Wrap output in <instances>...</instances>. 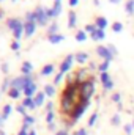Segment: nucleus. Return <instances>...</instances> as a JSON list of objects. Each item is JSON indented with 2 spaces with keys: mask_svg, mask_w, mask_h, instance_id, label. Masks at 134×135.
<instances>
[{
  "mask_svg": "<svg viewBox=\"0 0 134 135\" xmlns=\"http://www.w3.org/2000/svg\"><path fill=\"white\" fill-rule=\"evenodd\" d=\"M62 96H66L71 101H74L77 105L82 102V91H81V83H74V85H66Z\"/></svg>",
  "mask_w": 134,
  "mask_h": 135,
  "instance_id": "f257e3e1",
  "label": "nucleus"
},
{
  "mask_svg": "<svg viewBox=\"0 0 134 135\" xmlns=\"http://www.w3.org/2000/svg\"><path fill=\"white\" fill-rule=\"evenodd\" d=\"M76 107H77V104L74 101H71L66 96H62V99H60V110H62V115L63 116H69L71 118V115L74 113Z\"/></svg>",
  "mask_w": 134,
  "mask_h": 135,
  "instance_id": "f03ea898",
  "label": "nucleus"
},
{
  "mask_svg": "<svg viewBox=\"0 0 134 135\" xmlns=\"http://www.w3.org/2000/svg\"><path fill=\"white\" fill-rule=\"evenodd\" d=\"M81 91H82V101L90 102L92 96L95 94V79L93 80H88L85 83L81 85Z\"/></svg>",
  "mask_w": 134,
  "mask_h": 135,
  "instance_id": "7ed1b4c3",
  "label": "nucleus"
},
{
  "mask_svg": "<svg viewBox=\"0 0 134 135\" xmlns=\"http://www.w3.org/2000/svg\"><path fill=\"white\" fill-rule=\"evenodd\" d=\"M76 74H77V82L81 85L88 82V80H93V71L90 68H81L76 71Z\"/></svg>",
  "mask_w": 134,
  "mask_h": 135,
  "instance_id": "20e7f679",
  "label": "nucleus"
},
{
  "mask_svg": "<svg viewBox=\"0 0 134 135\" xmlns=\"http://www.w3.org/2000/svg\"><path fill=\"white\" fill-rule=\"evenodd\" d=\"M35 13H36V24L38 25H47V22H49V16H47V9L46 8H43V6H38L36 9H35Z\"/></svg>",
  "mask_w": 134,
  "mask_h": 135,
  "instance_id": "39448f33",
  "label": "nucleus"
},
{
  "mask_svg": "<svg viewBox=\"0 0 134 135\" xmlns=\"http://www.w3.org/2000/svg\"><path fill=\"white\" fill-rule=\"evenodd\" d=\"M88 105H90V102H87V101H82L77 107H76V110H74V113L71 115V119H74L76 123H77V119L85 113V110L88 108Z\"/></svg>",
  "mask_w": 134,
  "mask_h": 135,
  "instance_id": "423d86ee",
  "label": "nucleus"
},
{
  "mask_svg": "<svg viewBox=\"0 0 134 135\" xmlns=\"http://www.w3.org/2000/svg\"><path fill=\"white\" fill-rule=\"evenodd\" d=\"M74 60H76V57H74V55H68V57H65V60H63V61H62V65H60L59 72H60V74H63V75H65L66 72H69Z\"/></svg>",
  "mask_w": 134,
  "mask_h": 135,
  "instance_id": "0eeeda50",
  "label": "nucleus"
},
{
  "mask_svg": "<svg viewBox=\"0 0 134 135\" xmlns=\"http://www.w3.org/2000/svg\"><path fill=\"white\" fill-rule=\"evenodd\" d=\"M96 54L100 55L104 61H112V58H114V55L110 54V50L107 49V46H98L96 47Z\"/></svg>",
  "mask_w": 134,
  "mask_h": 135,
  "instance_id": "6e6552de",
  "label": "nucleus"
},
{
  "mask_svg": "<svg viewBox=\"0 0 134 135\" xmlns=\"http://www.w3.org/2000/svg\"><path fill=\"white\" fill-rule=\"evenodd\" d=\"M101 83H102L104 90H107V91L114 88V82H112V79H110L109 72H101Z\"/></svg>",
  "mask_w": 134,
  "mask_h": 135,
  "instance_id": "1a4fd4ad",
  "label": "nucleus"
},
{
  "mask_svg": "<svg viewBox=\"0 0 134 135\" xmlns=\"http://www.w3.org/2000/svg\"><path fill=\"white\" fill-rule=\"evenodd\" d=\"M24 94H25V98H35L36 96V83H35L33 80L29 82L27 88L24 90Z\"/></svg>",
  "mask_w": 134,
  "mask_h": 135,
  "instance_id": "9d476101",
  "label": "nucleus"
},
{
  "mask_svg": "<svg viewBox=\"0 0 134 135\" xmlns=\"http://www.w3.org/2000/svg\"><path fill=\"white\" fill-rule=\"evenodd\" d=\"M24 30H25V35L27 36H32L36 30V22H25L24 24Z\"/></svg>",
  "mask_w": 134,
  "mask_h": 135,
  "instance_id": "9b49d317",
  "label": "nucleus"
},
{
  "mask_svg": "<svg viewBox=\"0 0 134 135\" xmlns=\"http://www.w3.org/2000/svg\"><path fill=\"white\" fill-rule=\"evenodd\" d=\"M13 35H14V39H17V41L21 39V36H22V35H25V30H24V24H22V22H19V25H17V27L13 30Z\"/></svg>",
  "mask_w": 134,
  "mask_h": 135,
  "instance_id": "f8f14e48",
  "label": "nucleus"
},
{
  "mask_svg": "<svg viewBox=\"0 0 134 135\" xmlns=\"http://www.w3.org/2000/svg\"><path fill=\"white\" fill-rule=\"evenodd\" d=\"M21 69H22L24 75H32V74H33V65H32L30 61H24L22 66H21Z\"/></svg>",
  "mask_w": 134,
  "mask_h": 135,
  "instance_id": "ddd939ff",
  "label": "nucleus"
},
{
  "mask_svg": "<svg viewBox=\"0 0 134 135\" xmlns=\"http://www.w3.org/2000/svg\"><path fill=\"white\" fill-rule=\"evenodd\" d=\"M47 39H49V42L51 44H59V42H62L63 39H65V36L60 33H55V35H47Z\"/></svg>",
  "mask_w": 134,
  "mask_h": 135,
  "instance_id": "4468645a",
  "label": "nucleus"
},
{
  "mask_svg": "<svg viewBox=\"0 0 134 135\" xmlns=\"http://www.w3.org/2000/svg\"><path fill=\"white\" fill-rule=\"evenodd\" d=\"M76 24H77V16H76L74 11H69V13H68V27H69V28H74Z\"/></svg>",
  "mask_w": 134,
  "mask_h": 135,
  "instance_id": "2eb2a0df",
  "label": "nucleus"
},
{
  "mask_svg": "<svg viewBox=\"0 0 134 135\" xmlns=\"http://www.w3.org/2000/svg\"><path fill=\"white\" fill-rule=\"evenodd\" d=\"M92 36V39H95V41H102L104 38H106V32L104 30H101V28H96L93 33L90 35Z\"/></svg>",
  "mask_w": 134,
  "mask_h": 135,
  "instance_id": "dca6fc26",
  "label": "nucleus"
},
{
  "mask_svg": "<svg viewBox=\"0 0 134 135\" xmlns=\"http://www.w3.org/2000/svg\"><path fill=\"white\" fill-rule=\"evenodd\" d=\"M107 19L106 17H102V16H100V17H96V21H95V25H96V28H101V30H106V27H107Z\"/></svg>",
  "mask_w": 134,
  "mask_h": 135,
  "instance_id": "f3484780",
  "label": "nucleus"
},
{
  "mask_svg": "<svg viewBox=\"0 0 134 135\" xmlns=\"http://www.w3.org/2000/svg\"><path fill=\"white\" fill-rule=\"evenodd\" d=\"M74 57H76V61H77L79 65H84V63L88 61V54H85V52H79V54H76Z\"/></svg>",
  "mask_w": 134,
  "mask_h": 135,
  "instance_id": "a211bd4d",
  "label": "nucleus"
},
{
  "mask_svg": "<svg viewBox=\"0 0 134 135\" xmlns=\"http://www.w3.org/2000/svg\"><path fill=\"white\" fill-rule=\"evenodd\" d=\"M11 112H13V105H10V104H5V107L2 108V118H3V121L10 118Z\"/></svg>",
  "mask_w": 134,
  "mask_h": 135,
  "instance_id": "6ab92c4d",
  "label": "nucleus"
},
{
  "mask_svg": "<svg viewBox=\"0 0 134 135\" xmlns=\"http://www.w3.org/2000/svg\"><path fill=\"white\" fill-rule=\"evenodd\" d=\"M33 99H35L36 107H41V105L44 104V99H46V93H44V91H39V93H36V96H35Z\"/></svg>",
  "mask_w": 134,
  "mask_h": 135,
  "instance_id": "aec40b11",
  "label": "nucleus"
},
{
  "mask_svg": "<svg viewBox=\"0 0 134 135\" xmlns=\"http://www.w3.org/2000/svg\"><path fill=\"white\" fill-rule=\"evenodd\" d=\"M22 105H24L25 108H30V110L36 108V104H35V99H33V98H25V99L22 101Z\"/></svg>",
  "mask_w": 134,
  "mask_h": 135,
  "instance_id": "412c9836",
  "label": "nucleus"
},
{
  "mask_svg": "<svg viewBox=\"0 0 134 135\" xmlns=\"http://www.w3.org/2000/svg\"><path fill=\"white\" fill-rule=\"evenodd\" d=\"M19 19H16V17H11V19H8V22H6V27L10 28V30H14L17 25H19Z\"/></svg>",
  "mask_w": 134,
  "mask_h": 135,
  "instance_id": "4be33fe9",
  "label": "nucleus"
},
{
  "mask_svg": "<svg viewBox=\"0 0 134 135\" xmlns=\"http://www.w3.org/2000/svg\"><path fill=\"white\" fill-rule=\"evenodd\" d=\"M43 91H44L46 96H49V98L55 96V86H54V85H44V90H43Z\"/></svg>",
  "mask_w": 134,
  "mask_h": 135,
  "instance_id": "5701e85b",
  "label": "nucleus"
},
{
  "mask_svg": "<svg viewBox=\"0 0 134 135\" xmlns=\"http://www.w3.org/2000/svg\"><path fill=\"white\" fill-rule=\"evenodd\" d=\"M54 69H55V66L49 63V65L43 66V69H41V75H49V74H52V72H54Z\"/></svg>",
  "mask_w": 134,
  "mask_h": 135,
  "instance_id": "b1692460",
  "label": "nucleus"
},
{
  "mask_svg": "<svg viewBox=\"0 0 134 135\" xmlns=\"http://www.w3.org/2000/svg\"><path fill=\"white\" fill-rule=\"evenodd\" d=\"M52 13H54V17H57V16L62 13V3H60V2H54V8H52Z\"/></svg>",
  "mask_w": 134,
  "mask_h": 135,
  "instance_id": "393cba45",
  "label": "nucleus"
},
{
  "mask_svg": "<svg viewBox=\"0 0 134 135\" xmlns=\"http://www.w3.org/2000/svg\"><path fill=\"white\" fill-rule=\"evenodd\" d=\"M125 11H126L128 14H133L134 13V0H128V2H126V5H125Z\"/></svg>",
  "mask_w": 134,
  "mask_h": 135,
  "instance_id": "a878e982",
  "label": "nucleus"
},
{
  "mask_svg": "<svg viewBox=\"0 0 134 135\" xmlns=\"http://www.w3.org/2000/svg\"><path fill=\"white\" fill-rule=\"evenodd\" d=\"M57 32H59V24L57 22H52L49 25V28H47V35H55Z\"/></svg>",
  "mask_w": 134,
  "mask_h": 135,
  "instance_id": "bb28decb",
  "label": "nucleus"
},
{
  "mask_svg": "<svg viewBox=\"0 0 134 135\" xmlns=\"http://www.w3.org/2000/svg\"><path fill=\"white\" fill-rule=\"evenodd\" d=\"M8 96H10L11 99H17V98L21 96V91H19V90H16V88H11V90L8 91Z\"/></svg>",
  "mask_w": 134,
  "mask_h": 135,
  "instance_id": "cd10ccee",
  "label": "nucleus"
},
{
  "mask_svg": "<svg viewBox=\"0 0 134 135\" xmlns=\"http://www.w3.org/2000/svg\"><path fill=\"white\" fill-rule=\"evenodd\" d=\"M85 39H87V32L85 30H81V32L76 33V41L81 42V41H85Z\"/></svg>",
  "mask_w": 134,
  "mask_h": 135,
  "instance_id": "c85d7f7f",
  "label": "nucleus"
},
{
  "mask_svg": "<svg viewBox=\"0 0 134 135\" xmlns=\"http://www.w3.org/2000/svg\"><path fill=\"white\" fill-rule=\"evenodd\" d=\"M122 30H123V24H122V22H114V24H112V32L120 33Z\"/></svg>",
  "mask_w": 134,
  "mask_h": 135,
  "instance_id": "c756f323",
  "label": "nucleus"
},
{
  "mask_svg": "<svg viewBox=\"0 0 134 135\" xmlns=\"http://www.w3.org/2000/svg\"><path fill=\"white\" fill-rule=\"evenodd\" d=\"M11 82H13V80L5 79V82L2 83V91H10V90H11Z\"/></svg>",
  "mask_w": 134,
  "mask_h": 135,
  "instance_id": "7c9ffc66",
  "label": "nucleus"
},
{
  "mask_svg": "<svg viewBox=\"0 0 134 135\" xmlns=\"http://www.w3.org/2000/svg\"><path fill=\"white\" fill-rule=\"evenodd\" d=\"M33 123H35V118H33V116H30V115H25V116H24V124L32 126Z\"/></svg>",
  "mask_w": 134,
  "mask_h": 135,
  "instance_id": "2f4dec72",
  "label": "nucleus"
},
{
  "mask_svg": "<svg viewBox=\"0 0 134 135\" xmlns=\"http://www.w3.org/2000/svg\"><path fill=\"white\" fill-rule=\"evenodd\" d=\"M109 65H110V61H102L100 66H98V69H100L101 72H107V69H109Z\"/></svg>",
  "mask_w": 134,
  "mask_h": 135,
  "instance_id": "473e14b6",
  "label": "nucleus"
},
{
  "mask_svg": "<svg viewBox=\"0 0 134 135\" xmlns=\"http://www.w3.org/2000/svg\"><path fill=\"white\" fill-rule=\"evenodd\" d=\"M16 110H17V113H19V115H22V116H25V115H27V108H25L24 105H17V107H16Z\"/></svg>",
  "mask_w": 134,
  "mask_h": 135,
  "instance_id": "72a5a7b5",
  "label": "nucleus"
},
{
  "mask_svg": "<svg viewBox=\"0 0 134 135\" xmlns=\"http://www.w3.org/2000/svg\"><path fill=\"white\" fill-rule=\"evenodd\" d=\"M54 118H55L54 112H49V113L46 115V121H47V124H52V123H54Z\"/></svg>",
  "mask_w": 134,
  "mask_h": 135,
  "instance_id": "f704fd0d",
  "label": "nucleus"
},
{
  "mask_svg": "<svg viewBox=\"0 0 134 135\" xmlns=\"http://www.w3.org/2000/svg\"><path fill=\"white\" fill-rule=\"evenodd\" d=\"M123 129H125V134H126V135H131L134 132L133 124H125V127H123Z\"/></svg>",
  "mask_w": 134,
  "mask_h": 135,
  "instance_id": "c9c22d12",
  "label": "nucleus"
},
{
  "mask_svg": "<svg viewBox=\"0 0 134 135\" xmlns=\"http://www.w3.org/2000/svg\"><path fill=\"white\" fill-rule=\"evenodd\" d=\"M96 119H98V113H93V115L90 116V119H88V126H95Z\"/></svg>",
  "mask_w": 134,
  "mask_h": 135,
  "instance_id": "e433bc0d",
  "label": "nucleus"
},
{
  "mask_svg": "<svg viewBox=\"0 0 134 135\" xmlns=\"http://www.w3.org/2000/svg\"><path fill=\"white\" fill-rule=\"evenodd\" d=\"M84 30H85V32H88V33L92 35L95 30H96V25H95V24H93V25H92V24H88V25H85V28H84Z\"/></svg>",
  "mask_w": 134,
  "mask_h": 135,
  "instance_id": "4c0bfd02",
  "label": "nucleus"
},
{
  "mask_svg": "<svg viewBox=\"0 0 134 135\" xmlns=\"http://www.w3.org/2000/svg\"><path fill=\"white\" fill-rule=\"evenodd\" d=\"M11 49H13V50H19V49H21V42H19L17 39H14V41L11 42Z\"/></svg>",
  "mask_w": 134,
  "mask_h": 135,
  "instance_id": "58836bf2",
  "label": "nucleus"
},
{
  "mask_svg": "<svg viewBox=\"0 0 134 135\" xmlns=\"http://www.w3.org/2000/svg\"><path fill=\"white\" fill-rule=\"evenodd\" d=\"M110 123H112L114 126H118V124H120V115H114L112 119H110Z\"/></svg>",
  "mask_w": 134,
  "mask_h": 135,
  "instance_id": "ea45409f",
  "label": "nucleus"
},
{
  "mask_svg": "<svg viewBox=\"0 0 134 135\" xmlns=\"http://www.w3.org/2000/svg\"><path fill=\"white\" fill-rule=\"evenodd\" d=\"M112 101H114V102H118V104H120V102H122V94H120V93H115V94H112Z\"/></svg>",
  "mask_w": 134,
  "mask_h": 135,
  "instance_id": "a19ab883",
  "label": "nucleus"
},
{
  "mask_svg": "<svg viewBox=\"0 0 134 135\" xmlns=\"http://www.w3.org/2000/svg\"><path fill=\"white\" fill-rule=\"evenodd\" d=\"M62 79H63V74H60V72H59V74L55 75V79H54V83H55V85H59V83L62 82Z\"/></svg>",
  "mask_w": 134,
  "mask_h": 135,
  "instance_id": "79ce46f5",
  "label": "nucleus"
},
{
  "mask_svg": "<svg viewBox=\"0 0 134 135\" xmlns=\"http://www.w3.org/2000/svg\"><path fill=\"white\" fill-rule=\"evenodd\" d=\"M107 49H109V50H110V54H112V55H114V57H115V55H117V54H118V52H117V49H115V47H114V46H112V44H107Z\"/></svg>",
  "mask_w": 134,
  "mask_h": 135,
  "instance_id": "37998d69",
  "label": "nucleus"
},
{
  "mask_svg": "<svg viewBox=\"0 0 134 135\" xmlns=\"http://www.w3.org/2000/svg\"><path fill=\"white\" fill-rule=\"evenodd\" d=\"M46 110H47V113L49 112H54V102H47L46 104Z\"/></svg>",
  "mask_w": 134,
  "mask_h": 135,
  "instance_id": "c03bdc74",
  "label": "nucleus"
},
{
  "mask_svg": "<svg viewBox=\"0 0 134 135\" xmlns=\"http://www.w3.org/2000/svg\"><path fill=\"white\" fill-rule=\"evenodd\" d=\"M74 135H88V132H87V129H79Z\"/></svg>",
  "mask_w": 134,
  "mask_h": 135,
  "instance_id": "a18cd8bd",
  "label": "nucleus"
},
{
  "mask_svg": "<svg viewBox=\"0 0 134 135\" xmlns=\"http://www.w3.org/2000/svg\"><path fill=\"white\" fill-rule=\"evenodd\" d=\"M29 132H30V131H27V129H21V131L17 132V135H29Z\"/></svg>",
  "mask_w": 134,
  "mask_h": 135,
  "instance_id": "49530a36",
  "label": "nucleus"
},
{
  "mask_svg": "<svg viewBox=\"0 0 134 135\" xmlns=\"http://www.w3.org/2000/svg\"><path fill=\"white\" fill-rule=\"evenodd\" d=\"M2 71H3L5 74L8 72V65H6V63H3V65H2Z\"/></svg>",
  "mask_w": 134,
  "mask_h": 135,
  "instance_id": "de8ad7c7",
  "label": "nucleus"
},
{
  "mask_svg": "<svg viewBox=\"0 0 134 135\" xmlns=\"http://www.w3.org/2000/svg\"><path fill=\"white\" fill-rule=\"evenodd\" d=\"M77 3H79V0H69V5H71V6H76Z\"/></svg>",
  "mask_w": 134,
  "mask_h": 135,
  "instance_id": "09e8293b",
  "label": "nucleus"
},
{
  "mask_svg": "<svg viewBox=\"0 0 134 135\" xmlns=\"http://www.w3.org/2000/svg\"><path fill=\"white\" fill-rule=\"evenodd\" d=\"M55 135H69V134H68L66 131H59V132H57Z\"/></svg>",
  "mask_w": 134,
  "mask_h": 135,
  "instance_id": "8fccbe9b",
  "label": "nucleus"
},
{
  "mask_svg": "<svg viewBox=\"0 0 134 135\" xmlns=\"http://www.w3.org/2000/svg\"><path fill=\"white\" fill-rule=\"evenodd\" d=\"M47 127H49V131H54L55 129V124L52 123V124H47Z\"/></svg>",
  "mask_w": 134,
  "mask_h": 135,
  "instance_id": "3c124183",
  "label": "nucleus"
},
{
  "mask_svg": "<svg viewBox=\"0 0 134 135\" xmlns=\"http://www.w3.org/2000/svg\"><path fill=\"white\" fill-rule=\"evenodd\" d=\"M88 68H90V69H92V71H95V69H96V68H98V66H96V65H95V63H90V66H88Z\"/></svg>",
  "mask_w": 134,
  "mask_h": 135,
  "instance_id": "603ef678",
  "label": "nucleus"
},
{
  "mask_svg": "<svg viewBox=\"0 0 134 135\" xmlns=\"http://www.w3.org/2000/svg\"><path fill=\"white\" fill-rule=\"evenodd\" d=\"M109 2H110V3H120L122 0H109Z\"/></svg>",
  "mask_w": 134,
  "mask_h": 135,
  "instance_id": "864d4df0",
  "label": "nucleus"
},
{
  "mask_svg": "<svg viewBox=\"0 0 134 135\" xmlns=\"http://www.w3.org/2000/svg\"><path fill=\"white\" fill-rule=\"evenodd\" d=\"M29 135H36V132H35L33 129H30V132H29Z\"/></svg>",
  "mask_w": 134,
  "mask_h": 135,
  "instance_id": "5fc2aeb1",
  "label": "nucleus"
},
{
  "mask_svg": "<svg viewBox=\"0 0 134 135\" xmlns=\"http://www.w3.org/2000/svg\"><path fill=\"white\" fill-rule=\"evenodd\" d=\"M3 124V118H2V115H0V126Z\"/></svg>",
  "mask_w": 134,
  "mask_h": 135,
  "instance_id": "6e6d98bb",
  "label": "nucleus"
},
{
  "mask_svg": "<svg viewBox=\"0 0 134 135\" xmlns=\"http://www.w3.org/2000/svg\"><path fill=\"white\" fill-rule=\"evenodd\" d=\"M0 135H6V134H5V132H3V131H0Z\"/></svg>",
  "mask_w": 134,
  "mask_h": 135,
  "instance_id": "4d7b16f0",
  "label": "nucleus"
},
{
  "mask_svg": "<svg viewBox=\"0 0 134 135\" xmlns=\"http://www.w3.org/2000/svg\"><path fill=\"white\" fill-rule=\"evenodd\" d=\"M2 14H3V13H2V11H0V17H2Z\"/></svg>",
  "mask_w": 134,
  "mask_h": 135,
  "instance_id": "13d9d810",
  "label": "nucleus"
},
{
  "mask_svg": "<svg viewBox=\"0 0 134 135\" xmlns=\"http://www.w3.org/2000/svg\"><path fill=\"white\" fill-rule=\"evenodd\" d=\"M133 127H134V119H133Z\"/></svg>",
  "mask_w": 134,
  "mask_h": 135,
  "instance_id": "bf43d9fd",
  "label": "nucleus"
},
{
  "mask_svg": "<svg viewBox=\"0 0 134 135\" xmlns=\"http://www.w3.org/2000/svg\"><path fill=\"white\" fill-rule=\"evenodd\" d=\"M54 2H60V0H54Z\"/></svg>",
  "mask_w": 134,
  "mask_h": 135,
  "instance_id": "052dcab7",
  "label": "nucleus"
},
{
  "mask_svg": "<svg viewBox=\"0 0 134 135\" xmlns=\"http://www.w3.org/2000/svg\"><path fill=\"white\" fill-rule=\"evenodd\" d=\"M14 2H16V0H14Z\"/></svg>",
  "mask_w": 134,
  "mask_h": 135,
  "instance_id": "680f3d73",
  "label": "nucleus"
}]
</instances>
